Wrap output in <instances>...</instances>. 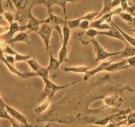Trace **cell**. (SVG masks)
Returning a JSON list of instances; mask_svg holds the SVG:
<instances>
[{
  "label": "cell",
  "mask_w": 135,
  "mask_h": 127,
  "mask_svg": "<svg viewBox=\"0 0 135 127\" xmlns=\"http://www.w3.org/2000/svg\"><path fill=\"white\" fill-rule=\"evenodd\" d=\"M10 123L11 124V126L12 127H35L34 126H28L25 125V124H22V123H20L19 122L17 121L16 120L13 119L12 118L11 120H10Z\"/></svg>",
  "instance_id": "836d02e7"
},
{
  "label": "cell",
  "mask_w": 135,
  "mask_h": 127,
  "mask_svg": "<svg viewBox=\"0 0 135 127\" xmlns=\"http://www.w3.org/2000/svg\"><path fill=\"white\" fill-rule=\"evenodd\" d=\"M127 60L130 66L131 67L135 66V55L133 56L130 57V58H127Z\"/></svg>",
  "instance_id": "8d00e7d4"
},
{
  "label": "cell",
  "mask_w": 135,
  "mask_h": 127,
  "mask_svg": "<svg viewBox=\"0 0 135 127\" xmlns=\"http://www.w3.org/2000/svg\"><path fill=\"white\" fill-rule=\"evenodd\" d=\"M2 19V16H0V19Z\"/></svg>",
  "instance_id": "ee69618b"
},
{
  "label": "cell",
  "mask_w": 135,
  "mask_h": 127,
  "mask_svg": "<svg viewBox=\"0 0 135 127\" xmlns=\"http://www.w3.org/2000/svg\"><path fill=\"white\" fill-rule=\"evenodd\" d=\"M119 123L121 124H124V125H127L128 126H130L135 124V112L131 113L130 114H128V115H127L126 119L120 121Z\"/></svg>",
  "instance_id": "d4e9b609"
},
{
  "label": "cell",
  "mask_w": 135,
  "mask_h": 127,
  "mask_svg": "<svg viewBox=\"0 0 135 127\" xmlns=\"http://www.w3.org/2000/svg\"><path fill=\"white\" fill-rule=\"evenodd\" d=\"M5 108H6V111L8 113L9 115L11 116V118H13V119L16 120L17 121L19 122L20 123L25 124V125L28 126H31V124H28V122H27V119L25 116L23 115H22L19 111H18L17 110H16L15 109L13 108V107H10L9 105H8L7 104H6V103H4Z\"/></svg>",
  "instance_id": "52a82bcc"
},
{
  "label": "cell",
  "mask_w": 135,
  "mask_h": 127,
  "mask_svg": "<svg viewBox=\"0 0 135 127\" xmlns=\"http://www.w3.org/2000/svg\"><path fill=\"white\" fill-rule=\"evenodd\" d=\"M15 61L17 62H23V61H27L28 59L31 58V56L28 55H24V54H19V53L17 52V54L14 56Z\"/></svg>",
  "instance_id": "4dcf8cb0"
},
{
  "label": "cell",
  "mask_w": 135,
  "mask_h": 127,
  "mask_svg": "<svg viewBox=\"0 0 135 127\" xmlns=\"http://www.w3.org/2000/svg\"><path fill=\"white\" fill-rule=\"evenodd\" d=\"M85 33L91 38H94V37H95L97 36V29L93 28H89L86 31Z\"/></svg>",
  "instance_id": "d6a6232c"
},
{
  "label": "cell",
  "mask_w": 135,
  "mask_h": 127,
  "mask_svg": "<svg viewBox=\"0 0 135 127\" xmlns=\"http://www.w3.org/2000/svg\"><path fill=\"white\" fill-rule=\"evenodd\" d=\"M9 27L0 25V35L3 34H6L7 31H9Z\"/></svg>",
  "instance_id": "f35d334b"
},
{
  "label": "cell",
  "mask_w": 135,
  "mask_h": 127,
  "mask_svg": "<svg viewBox=\"0 0 135 127\" xmlns=\"http://www.w3.org/2000/svg\"><path fill=\"white\" fill-rule=\"evenodd\" d=\"M3 50L4 53H7V54H9V55H12L13 56L17 54V52L15 51L13 48H11V46L9 45L8 44L6 45V47H5L4 48H3Z\"/></svg>",
  "instance_id": "1f68e13d"
},
{
  "label": "cell",
  "mask_w": 135,
  "mask_h": 127,
  "mask_svg": "<svg viewBox=\"0 0 135 127\" xmlns=\"http://www.w3.org/2000/svg\"><path fill=\"white\" fill-rule=\"evenodd\" d=\"M91 22L88 21L87 20H81V21L80 22V25H79V27L81 29L84 30H88V28H89V25H90Z\"/></svg>",
  "instance_id": "e575fe53"
},
{
  "label": "cell",
  "mask_w": 135,
  "mask_h": 127,
  "mask_svg": "<svg viewBox=\"0 0 135 127\" xmlns=\"http://www.w3.org/2000/svg\"><path fill=\"white\" fill-rule=\"evenodd\" d=\"M26 62H27V63L28 64V65L29 66L30 68L32 69V72H34L38 71V70H39L40 68H41V67H42L41 65H40L39 63H38V62L35 59L30 58V59H28V60H27Z\"/></svg>",
  "instance_id": "484cf974"
},
{
  "label": "cell",
  "mask_w": 135,
  "mask_h": 127,
  "mask_svg": "<svg viewBox=\"0 0 135 127\" xmlns=\"http://www.w3.org/2000/svg\"><path fill=\"white\" fill-rule=\"evenodd\" d=\"M19 31L21 32V26L19 25L17 22L14 21L9 25V31L3 35V38L6 40L5 41L7 43L9 41H10L13 38L15 35Z\"/></svg>",
  "instance_id": "4fadbf2b"
},
{
  "label": "cell",
  "mask_w": 135,
  "mask_h": 127,
  "mask_svg": "<svg viewBox=\"0 0 135 127\" xmlns=\"http://www.w3.org/2000/svg\"><path fill=\"white\" fill-rule=\"evenodd\" d=\"M88 43H91L94 48V52L95 54V61L98 62L100 60H104L109 57L114 56L120 55V52H108L105 50L103 48L101 47V45L98 43L95 38H91L88 42H83V44L87 45Z\"/></svg>",
  "instance_id": "277c9868"
},
{
  "label": "cell",
  "mask_w": 135,
  "mask_h": 127,
  "mask_svg": "<svg viewBox=\"0 0 135 127\" xmlns=\"http://www.w3.org/2000/svg\"><path fill=\"white\" fill-rule=\"evenodd\" d=\"M120 5V0H112V7L114 8Z\"/></svg>",
  "instance_id": "ab89813d"
},
{
  "label": "cell",
  "mask_w": 135,
  "mask_h": 127,
  "mask_svg": "<svg viewBox=\"0 0 135 127\" xmlns=\"http://www.w3.org/2000/svg\"><path fill=\"white\" fill-rule=\"evenodd\" d=\"M49 16L45 20H42L41 21V23H47V24L50 25L52 27H53V28H55L58 31V32L59 33L60 36L61 40L62 38V29H61L60 25H64V24L65 20H63L61 17H60L56 16V15H54L51 12L50 9L49 10Z\"/></svg>",
  "instance_id": "8992f818"
},
{
  "label": "cell",
  "mask_w": 135,
  "mask_h": 127,
  "mask_svg": "<svg viewBox=\"0 0 135 127\" xmlns=\"http://www.w3.org/2000/svg\"><path fill=\"white\" fill-rule=\"evenodd\" d=\"M130 66L127 62V58L123 60L118 62H112V63L107 67L105 69L106 72H117V71L121 70L127 69L130 68Z\"/></svg>",
  "instance_id": "8fae6325"
},
{
  "label": "cell",
  "mask_w": 135,
  "mask_h": 127,
  "mask_svg": "<svg viewBox=\"0 0 135 127\" xmlns=\"http://www.w3.org/2000/svg\"><path fill=\"white\" fill-rule=\"evenodd\" d=\"M124 50L120 51V54L119 56L122 58H128L131 56H133L135 55V47L130 45L128 42L124 43Z\"/></svg>",
  "instance_id": "d6986e66"
},
{
  "label": "cell",
  "mask_w": 135,
  "mask_h": 127,
  "mask_svg": "<svg viewBox=\"0 0 135 127\" xmlns=\"http://www.w3.org/2000/svg\"><path fill=\"white\" fill-rule=\"evenodd\" d=\"M81 21V17L78 18V19H72V20H67V25L70 29H74V28H76L79 27Z\"/></svg>",
  "instance_id": "4316f807"
},
{
  "label": "cell",
  "mask_w": 135,
  "mask_h": 127,
  "mask_svg": "<svg viewBox=\"0 0 135 127\" xmlns=\"http://www.w3.org/2000/svg\"><path fill=\"white\" fill-rule=\"evenodd\" d=\"M123 100L121 97L118 95H113L110 97H106L104 99V102L105 103L106 105L111 106L114 107H119L120 105L123 103Z\"/></svg>",
  "instance_id": "e0dca14e"
},
{
  "label": "cell",
  "mask_w": 135,
  "mask_h": 127,
  "mask_svg": "<svg viewBox=\"0 0 135 127\" xmlns=\"http://www.w3.org/2000/svg\"><path fill=\"white\" fill-rule=\"evenodd\" d=\"M98 15V12H90L89 13L86 14V15H84L83 17H81V20H87L89 22H92L95 19V18L97 17Z\"/></svg>",
  "instance_id": "f1b7e54d"
},
{
  "label": "cell",
  "mask_w": 135,
  "mask_h": 127,
  "mask_svg": "<svg viewBox=\"0 0 135 127\" xmlns=\"http://www.w3.org/2000/svg\"><path fill=\"white\" fill-rule=\"evenodd\" d=\"M3 15L5 19L9 23V25L15 21V13L12 12L11 11H6L3 13Z\"/></svg>",
  "instance_id": "83f0119b"
},
{
  "label": "cell",
  "mask_w": 135,
  "mask_h": 127,
  "mask_svg": "<svg viewBox=\"0 0 135 127\" xmlns=\"http://www.w3.org/2000/svg\"><path fill=\"white\" fill-rule=\"evenodd\" d=\"M4 103L5 102L2 99L0 100V119H7V120H9L10 121L12 119V118L11 117V116L9 115L8 113L6 111V108H5Z\"/></svg>",
  "instance_id": "cb8c5ba5"
},
{
  "label": "cell",
  "mask_w": 135,
  "mask_h": 127,
  "mask_svg": "<svg viewBox=\"0 0 135 127\" xmlns=\"http://www.w3.org/2000/svg\"><path fill=\"white\" fill-rule=\"evenodd\" d=\"M16 9L15 21L18 23L28 22L32 16V9L36 5L44 4L45 0H11Z\"/></svg>",
  "instance_id": "6da1fadb"
},
{
  "label": "cell",
  "mask_w": 135,
  "mask_h": 127,
  "mask_svg": "<svg viewBox=\"0 0 135 127\" xmlns=\"http://www.w3.org/2000/svg\"><path fill=\"white\" fill-rule=\"evenodd\" d=\"M49 72H50L48 70L47 68L41 67V68H40L37 72H25V73H24V75L25 78H27V77H36V76H38V77H41L42 79V80H43L45 79L49 78Z\"/></svg>",
  "instance_id": "9a60e30c"
},
{
  "label": "cell",
  "mask_w": 135,
  "mask_h": 127,
  "mask_svg": "<svg viewBox=\"0 0 135 127\" xmlns=\"http://www.w3.org/2000/svg\"><path fill=\"white\" fill-rule=\"evenodd\" d=\"M53 28H54L53 27H52L50 25L47 23H42L40 27L39 30L36 32V33H37L42 39L46 50L49 51H50V40Z\"/></svg>",
  "instance_id": "5b68a950"
},
{
  "label": "cell",
  "mask_w": 135,
  "mask_h": 127,
  "mask_svg": "<svg viewBox=\"0 0 135 127\" xmlns=\"http://www.w3.org/2000/svg\"><path fill=\"white\" fill-rule=\"evenodd\" d=\"M112 62V61H103L102 63L100 64V65H99L98 66L96 67L95 68H94L93 70H91L88 71V72L85 74V76H84V80L85 81H88L92 76L97 74V73H99V72H103V71H105L106 68H107Z\"/></svg>",
  "instance_id": "30bf717a"
},
{
  "label": "cell",
  "mask_w": 135,
  "mask_h": 127,
  "mask_svg": "<svg viewBox=\"0 0 135 127\" xmlns=\"http://www.w3.org/2000/svg\"><path fill=\"white\" fill-rule=\"evenodd\" d=\"M18 42H26V43L30 45V40L29 38L28 37V33L27 32H20V33H18L17 35H16L15 36H14L13 38L10 41H9L7 42L9 45H11L13 46L14 43Z\"/></svg>",
  "instance_id": "2e32d148"
},
{
  "label": "cell",
  "mask_w": 135,
  "mask_h": 127,
  "mask_svg": "<svg viewBox=\"0 0 135 127\" xmlns=\"http://www.w3.org/2000/svg\"><path fill=\"white\" fill-rule=\"evenodd\" d=\"M119 15L122 18V19H123V20L125 21L128 22V23H132H132H133L134 17L132 16L131 14L128 13H125V12H124V11H123V12L120 13V14H119Z\"/></svg>",
  "instance_id": "f546056e"
},
{
  "label": "cell",
  "mask_w": 135,
  "mask_h": 127,
  "mask_svg": "<svg viewBox=\"0 0 135 127\" xmlns=\"http://www.w3.org/2000/svg\"><path fill=\"white\" fill-rule=\"evenodd\" d=\"M49 54H50V59H49V66L46 68L49 72L50 71H59L60 66L61 64L60 63L58 59H56L53 56L52 54L51 51H49Z\"/></svg>",
  "instance_id": "ac0fdd59"
},
{
  "label": "cell",
  "mask_w": 135,
  "mask_h": 127,
  "mask_svg": "<svg viewBox=\"0 0 135 127\" xmlns=\"http://www.w3.org/2000/svg\"><path fill=\"white\" fill-rule=\"evenodd\" d=\"M132 25H133L134 28L132 30H131V31H132V32H134V33H135V24H132Z\"/></svg>",
  "instance_id": "b9f144b4"
},
{
  "label": "cell",
  "mask_w": 135,
  "mask_h": 127,
  "mask_svg": "<svg viewBox=\"0 0 135 127\" xmlns=\"http://www.w3.org/2000/svg\"><path fill=\"white\" fill-rule=\"evenodd\" d=\"M110 23H111V24H112L113 25V27H115V28H117V29L118 31H119V32H120V34H121L122 35H123V37H124V39H125L126 42H128V43L130 45H131V46H134V47H135V38H134V37H131V36H130L129 35L127 34V33H126L125 32H124V31H123V30L121 29V28H119V27H118V26L117 25L115 24V23H114L112 21H111L110 22Z\"/></svg>",
  "instance_id": "44dd1931"
},
{
  "label": "cell",
  "mask_w": 135,
  "mask_h": 127,
  "mask_svg": "<svg viewBox=\"0 0 135 127\" xmlns=\"http://www.w3.org/2000/svg\"><path fill=\"white\" fill-rule=\"evenodd\" d=\"M105 35L107 36V37L117 38V39L123 41L124 43L127 42L125 39L124 38V37L120 33V32L114 27L113 28L109 30H104V31H99V30H97V35Z\"/></svg>",
  "instance_id": "7c38bea8"
},
{
  "label": "cell",
  "mask_w": 135,
  "mask_h": 127,
  "mask_svg": "<svg viewBox=\"0 0 135 127\" xmlns=\"http://www.w3.org/2000/svg\"><path fill=\"white\" fill-rule=\"evenodd\" d=\"M0 60L2 61L3 63H4L6 65V66L8 68V69L12 73H13L14 74L17 75V76H19V77H23V78H25V77L24 73L21 72L20 71L18 70L16 68H15V67L13 66V65H11V64H9L8 62H7V61L6 60V57H5V54L4 52H3V48L1 47H0Z\"/></svg>",
  "instance_id": "5bb4252c"
},
{
  "label": "cell",
  "mask_w": 135,
  "mask_h": 127,
  "mask_svg": "<svg viewBox=\"0 0 135 127\" xmlns=\"http://www.w3.org/2000/svg\"><path fill=\"white\" fill-rule=\"evenodd\" d=\"M50 98L46 97V99H44L42 103H41L39 106H38V107L35 108V113L37 114V115H40V114L42 113L44 111H45L48 108H49V105H50Z\"/></svg>",
  "instance_id": "7402d4cb"
},
{
  "label": "cell",
  "mask_w": 135,
  "mask_h": 127,
  "mask_svg": "<svg viewBox=\"0 0 135 127\" xmlns=\"http://www.w3.org/2000/svg\"><path fill=\"white\" fill-rule=\"evenodd\" d=\"M1 99H2V97H1V95H0V100H1Z\"/></svg>",
  "instance_id": "7bdbcfd3"
},
{
  "label": "cell",
  "mask_w": 135,
  "mask_h": 127,
  "mask_svg": "<svg viewBox=\"0 0 135 127\" xmlns=\"http://www.w3.org/2000/svg\"><path fill=\"white\" fill-rule=\"evenodd\" d=\"M43 81L45 83V87H44V89L42 93L38 95V99L40 101L44 100L46 97L51 99L57 91L62 90V89H66V88L68 87L71 86V85H74L76 83V81H74L73 83H71V84H68V85H56L54 82L50 81L49 78L45 79V80H43Z\"/></svg>",
  "instance_id": "7a4b0ae2"
},
{
  "label": "cell",
  "mask_w": 135,
  "mask_h": 127,
  "mask_svg": "<svg viewBox=\"0 0 135 127\" xmlns=\"http://www.w3.org/2000/svg\"><path fill=\"white\" fill-rule=\"evenodd\" d=\"M63 70L66 72H74V73L86 74L89 70L88 66H70L64 67Z\"/></svg>",
  "instance_id": "ffe728a7"
},
{
  "label": "cell",
  "mask_w": 135,
  "mask_h": 127,
  "mask_svg": "<svg viewBox=\"0 0 135 127\" xmlns=\"http://www.w3.org/2000/svg\"><path fill=\"white\" fill-rule=\"evenodd\" d=\"M120 7L123 9V11H127V8L128 7V2H127V0H120Z\"/></svg>",
  "instance_id": "74e56055"
},
{
  "label": "cell",
  "mask_w": 135,
  "mask_h": 127,
  "mask_svg": "<svg viewBox=\"0 0 135 127\" xmlns=\"http://www.w3.org/2000/svg\"><path fill=\"white\" fill-rule=\"evenodd\" d=\"M41 25V20H38L32 15L28 19V22L25 25L21 26V32H25V31L28 30V31L27 32V33H32V32L36 33L37 31L39 30Z\"/></svg>",
  "instance_id": "ba28073f"
},
{
  "label": "cell",
  "mask_w": 135,
  "mask_h": 127,
  "mask_svg": "<svg viewBox=\"0 0 135 127\" xmlns=\"http://www.w3.org/2000/svg\"><path fill=\"white\" fill-rule=\"evenodd\" d=\"M3 3V0H0V14H3V13L4 12Z\"/></svg>",
  "instance_id": "60d3db41"
},
{
  "label": "cell",
  "mask_w": 135,
  "mask_h": 127,
  "mask_svg": "<svg viewBox=\"0 0 135 127\" xmlns=\"http://www.w3.org/2000/svg\"><path fill=\"white\" fill-rule=\"evenodd\" d=\"M79 0H45V6L48 9H50L52 6H57L62 9L64 15V20H68L66 16V4L69 2H74Z\"/></svg>",
  "instance_id": "9c48e42d"
},
{
  "label": "cell",
  "mask_w": 135,
  "mask_h": 127,
  "mask_svg": "<svg viewBox=\"0 0 135 127\" xmlns=\"http://www.w3.org/2000/svg\"><path fill=\"white\" fill-rule=\"evenodd\" d=\"M112 8V0H104V7H103L102 11L100 13H99V15H97V17L95 18V20L99 19L101 16L104 15L105 14H107L108 13L111 12Z\"/></svg>",
  "instance_id": "603a6c76"
},
{
  "label": "cell",
  "mask_w": 135,
  "mask_h": 127,
  "mask_svg": "<svg viewBox=\"0 0 135 127\" xmlns=\"http://www.w3.org/2000/svg\"><path fill=\"white\" fill-rule=\"evenodd\" d=\"M70 30L71 29L68 27L67 25V20H65L64 24L62 26V45L59 52V54H58V60H59L60 64H62L63 62L68 61V45L69 43L70 38Z\"/></svg>",
  "instance_id": "3957f363"
},
{
  "label": "cell",
  "mask_w": 135,
  "mask_h": 127,
  "mask_svg": "<svg viewBox=\"0 0 135 127\" xmlns=\"http://www.w3.org/2000/svg\"><path fill=\"white\" fill-rule=\"evenodd\" d=\"M5 57H6V60L7 61V62L9 64H11V65H13L14 64H15V60L13 56L9 55V54H5Z\"/></svg>",
  "instance_id": "d590c367"
}]
</instances>
